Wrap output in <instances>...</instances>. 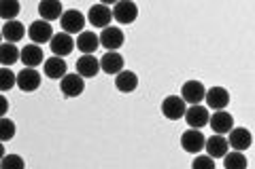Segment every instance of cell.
<instances>
[{
	"instance_id": "obj_3",
	"label": "cell",
	"mask_w": 255,
	"mask_h": 169,
	"mask_svg": "<svg viewBox=\"0 0 255 169\" xmlns=\"http://www.w3.org/2000/svg\"><path fill=\"white\" fill-rule=\"evenodd\" d=\"M60 91L64 98H79L85 91V78L79 74H64L60 78Z\"/></svg>"
},
{
	"instance_id": "obj_2",
	"label": "cell",
	"mask_w": 255,
	"mask_h": 169,
	"mask_svg": "<svg viewBox=\"0 0 255 169\" xmlns=\"http://www.w3.org/2000/svg\"><path fill=\"white\" fill-rule=\"evenodd\" d=\"M60 23H62V32H66V34H79V32H83L85 15L77 9H68L60 15Z\"/></svg>"
},
{
	"instance_id": "obj_25",
	"label": "cell",
	"mask_w": 255,
	"mask_h": 169,
	"mask_svg": "<svg viewBox=\"0 0 255 169\" xmlns=\"http://www.w3.org/2000/svg\"><path fill=\"white\" fill-rule=\"evenodd\" d=\"M19 59V51L13 43H0V63L2 66H13Z\"/></svg>"
},
{
	"instance_id": "obj_12",
	"label": "cell",
	"mask_w": 255,
	"mask_h": 169,
	"mask_svg": "<svg viewBox=\"0 0 255 169\" xmlns=\"http://www.w3.org/2000/svg\"><path fill=\"white\" fill-rule=\"evenodd\" d=\"M204 85L200 83V80H185L181 87V98L183 102H187V104H200L204 102Z\"/></svg>"
},
{
	"instance_id": "obj_32",
	"label": "cell",
	"mask_w": 255,
	"mask_h": 169,
	"mask_svg": "<svg viewBox=\"0 0 255 169\" xmlns=\"http://www.w3.org/2000/svg\"><path fill=\"white\" fill-rule=\"evenodd\" d=\"M6 112H9V100H6L4 95L0 93V116H4Z\"/></svg>"
},
{
	"instance_id": "obj_4",
	"label": "cell",
	"mask_w": 255,
	"mask_h": 169,
	"mask_svg": "<svg viewBox=\"0 0 255 169\" xmlns=\"http://www.w3.org/2000/svg\"><path fill=\"white\" fill-rule=\"evenodd\" d=\"M98 40H100V45L105 47L107 51H117V49H122L124 47L126 36L117 26H107V28H102V34L98 36Z\"/></svg>"
},
{
	"instance_id": "obj_24",
	"label": "cell",
	"mask_w": 255,
	"mask_h": 169,
	"mask_svg": "<svg viewBox=\"0 0 255 169\" xmlns=\"http://www.w3.org/2000/svg\"><path fill=\"white\" fill-rule=\"evenodd\" d=\"M75 47L81 53H94L96 49L100 47V40H98V36L94 34V32H79V38L75 40Z\"/></svg>"
},
{
	"instance_id": "obj_1",
	"label": "cell",
	"mask_w": 255,
	"mask_h": 169,
	"mask_svg": "<svg viewBox=\"0 0 255 169\" xmlns=\"http://www.w3.org/2000/svg\"><path fill=\"white\" fill-rule=\"evenodd\" d=\"M111 11H113V19H117L122 26H130L138 17V6L134 0H117Z\"/></svg>"
},
{
	"instance_id": "obj_35",
	"label": "cell",
	"mask_w": 255,
	"mask_h": 169,
	"mask_svg": "<svg viewBox=\"0 0 255 169\" xmlns=\"http://www.w3.org/2000/svg\"><path fill=\"white\" fill-rule=\"evenodd\" d=\"M0 40H2V32H0Z\"/></svg>"
},
{
	"instance_id": "obj_30",
	"label": "cell",
	"mask_w": 255,
	"mask_h": 169,
	"mask_svg": "<svg viewBox=\"0 0 255 169\" xmlns=\"http://www.w3.org/2000/svg\"><path fill=\"white\" fill-rule=\"evenodd\" d=\"M23 165H26V161H23L21 157H17V155H4L2 159H0V167H4V169H11V167L23 169Z\"/></svg>"
},
{
	"instance_id": "obj_34",
	"label": "cell",
	"mask_w": 255,
	"mask_h": 169,
	"mask_svg": "<svg viewBox=\"0 0 255 169\" xmlns=\"http://www.w3.org/2000/svg\"><path fill=\"white\" fill-rule=\"evenodd\" d=\"M100 2H102V4H115L117 0H100Z\"/></svg>"
},
{
	"instance_id": "obj_14",
	"label": "cell",
	"mask_w": 255,
	"mask_h": 169,
	"mask_svg": "<svg viewBox=\"0 0 255 169\" xmlns=\"http://www.w3.org/2000/svg\"><path fill=\"white\" fill-rule=\"evenodd\" d=\"M19 59H21V63H23L26 68H36V66H41V63L45 61V55H43L41 45H36V43L26 45V47H23V49L19 51Z\"/></svg>"
},
{
	"instance_id": "obj_27",
	"label": "cell",
	"mask_w": 255,
	"mask_h": 169,
	"mask_svg": "<svg viewBox=\"0 0 255 169\" xmlns=\"http://www.w3.org/2000/svg\"><path fill=\"white\" fill-rule=\"evenodd\" d=\"M21 6H19V0H0V17L2 19H15L19 15Z\"/></svg>"
},
{
	"instance_id": "obj_19",
	"label": "cell",
	"mask_w": 255,
	"mask_h": 169,
	"mask_svg": "<svg viewBox=\"0 0 255 169\" xmlns=\"http://www.w3.org/2000/svg\"><path fill=\"white\" fill-rule=\"evenodd\" d=\"M138 87V76L130 70H122L115 74V89L119 93H132Z\"/></svg>"
},
{
	"instance_id": "obj_21",
	"label": "cell",
	"mask_w": 255,
	"mask_h": 169,
	"mask_svg": "<svg viewBox=\"0 0 255 169\" xmlns=\"http://www.w3.org/2000/svg\"><path fill=\"white\" fill-rule=\"evenodd\" d=\"M64 13L62 9V0H41L38 2V15H41V19L45 21H55L60 19V15Z\"/></svg>"
},
{
	"instance_id": "obj_29",
	"label": "cell",
	"mask_w": 255,
	"mask_h": 169,
	"mask_svg": "<svg viewBox=\"0 0 255 169\" xmlns=\"http://www.w3.org/2000/svg\"><path fill=\"white\" fill-rule=\"evenodd\" d=\"M15 138V123L11 118L0 116V142H9Z\"/></svg>"
},
{
	"instance_id": "obj_33",
	"label": "cell",
	"mask_w": 255,
	"mask_h": 169,
	"mask_svg": "<svg viewBox=\"0 0 255 169\" xmlns=\"http://www.w3.org/2000/svg\"><path fill=\"white\" fill-rule=\"evenodd\" d=\"M4 157V142H0V159Z\"/></svg>"
},
{
	"instance_id": "obj_28",
	"label": "cell",
	"mask_w": 255,
	"mask_h": 169,
	"mask_svg": "<svg viewBox=\"0 0 255 169\" xmlns=\"http://www.w3.org/2000/svg\"><path fill=\"white\" fill-rule=\"evenodd\" d=\"M15 80H17V76H15V72L9 70V68H0V93L4 91H11L15 87Z\"/></svg>"
},
{
	"instance_id": "obj_7",
	"label": "cell",
	"mask_w": 255,
	"mask_h": 169,
	"mask_svg": "<svg viewBox=\"0 0 255 169\" xmlns=\"http://www.w3.org/2000/svg\"><path fill=\"white\" fill-rule=\"evenodd\" d=\"M28 36L32 38V43L45 45V43H49V40H51V36H53V28H51V23H49V21L36 19V21H32V23H30Z\"/></svg>"
},
{
	"instance_id": "obj_17",
	"label": "cell",
	"mask_w": 255,
	"mask_h": 169,
	"mask_svg": "<svg viewBox=\"0 0 255 169\" xmlns=\"http://www.w3.org/2000/svg\"><path fill=\"white\" fill-rule=\"evenodd\" d=\"M230 135H228V144L232 146L234 150H247L251 146V142H253V138H251V131L247 129V127H232V129L228 131Z\"/></svg>"
},
{
	"instance_id": "obj_15",
	"label": "cell",
	"mask_w": 255,
	"mask_h": 169,
	"mask_svg": "<svg viewBox=\"0 0 255 169\" xmlns=\"http://www.w3.org/2000/svg\"><path fill=\"white\" fill-rule=\"evenodd\" d=\"M204 100H206V106L209 108L223 110L230 104V91L223 89V87H211V89H206Z\"/></svg>"
},
{
	"instance_id": "obj_20",
	"label": "cell",
	"mask_w": 255,
	"mask_h": 169,
	"mask_svg": "<svg viewBox=\"0 0 255 169\" xmlns=\"http://www.w3.org/2000/svg\"><path fill=\"white\" fill-rule=\"evenodd\" d=\"M124 63H126L124 57L117 51H107L100 59V70L107 72V74H111V76H115L117 72L124 70Z\"/></svg>"
},
{
	"instance_id": "obj_5",
	"label": "cell",
	"mask_w": 255,
	"mask_h": 169,
	"mask_svg": "<svg viewBox=\"0 0 255 169\" xmlns=\"http://www.w3.org/2000/svg\"><path fill=\"white\" fill-rule=\"evenodd\" d=\"M87 21H90L94 28H107V26H111V21H113V11L109 9V4L98 2V4L90 6Z\"/></svg>"
},
{
	"instance_id": "obj_6",
	"label": "cell",
	"mask_w": 255,
	"mask_h": 169,
	"mask_svg": "<svg viewBox=\"0 0 255 169\" xmlns=\"http://www.w3.org/2000/svg\"><path fill=\"white\" fill-rule=\"evenodd\" d=\"M185 108H187V104L183 102L181 95H168V98H164V102H162V114L170 120L183 118Z\"/></svg>"
},
{
	"instance_id": "obj_16",
	"label": "cell",
	"mask_w": 255,
	"mask_h": 169,
	"mask_svg": "<svg viewBox=\"0 0 255 169\" xmlns=\"http://www.w3.org/2000/svg\"><path fill=\"white\" fill-rule=\"evenodd\" d=\"M49 43H51V53L60 55V57H66V55H70L73 49H75L73 34H66V32H62V34H53Z\"/></svg>"
},
{
	"instance_id": "obj_13",
	"label": "cell",
	"mask_w": 255,
	"mask_h": 169,
	"mask_svg": "<svg viewBox=\"0 0 255 169\" xmlns=\"http://www.w3.org/2000/svg\"><path fill=\"white\" fill-rule=\"evenodd\" d=\"M209 125H211V129L215 133H221V135H226L230 129L234 127V118L230 112H226V108L223 110H215L213 114L209 116Z\"/></svg>"
},
{
	"instance_id": "obj_26",
	"label": "cell",
	"mask_w": 255,
	"mask_h": 169,
	"mask_svg": "<svg viewBox=\"0 0 255 169\" xmlns=\"http://www.w3.org/2000/svg\"><path fill=\"white\" fill-rule=\"evenodd\" d=\"M221 159H223V167L226 169H245L247 167V157L243 155V150L226 152Z\"/></svg>"
},
{
	"instance_id": "obj_11",
	"label": "cell",
	"mask_w": 255,
	"mask_h": 169,
	"mask_svg": "<svg viewBox=\"0 0 255 169\" xmlns=\"http://www.w3.org/2000/svg\"><path fill=\"white\" fill-rule=\"evenodd\" d=\"M209 110H206L204 106H200V104H191L189 108H185V114H183V118L187 120L189 127H194V129H202L204 125H209Z\"/></svg>"
},
{
	"instance_id": "obj_8",
	"label": "cell",
	"mask_w": 255,
	"mask_h": 169,
	"mask_svg": "<svg viewBox=\"0 0 255 169\" xmlns=\"http://www.w3.org/2000/svg\"><path fill=\"white\" fill-rule=\"evenodd\" d=\"M15 85H17L23 93H32L41 87V74L36 72V68H23V70H19Z\"/></svg>"
},
{
	"instance_id": "obj_22",
	"label": "cell",
	"mask_w": 255,
	"mask_h": 169,
	"mask_svg": "<svg viewBox=\"0 0 255 169\" xmlns=\"http://www.w3.org/2000/svg\"><path fill=\"white\" fill-rule=\"evenodd\" d=\"M0 32H2V38L6 40V43L15 45V43H19V40L26 36V26H23L21 21H17V19H9Z\"/></svg>"
},
{
	"instance_id": "obj_9",
	"label": "cell",
	"mask_w": 255,
	"mask_h": 169,
	"mask_svg": "<svg viewBox=\"0 0 255 169\" xmlns=\"http://www.w3.org/2000/svg\"><path fill=\"white\" fill-rule=\"evenodd\" d=\"M181 148L185 152H191V155H198L204 148V135L200 129H194L189 127L187 131H183L181 135Z\"/></svg>"
},
{
	"instance_id": "obj_10",
	"label": "cell",
	"mask_w": 255,
	"mask_h": 169,
	"mask_svg": "<svg viewBox=\"0 0 255 169\" xmlns=\"http://www.w3.org/2000/svg\"><path fill=\"white\" fill-rule=\"evenodd\" d=\"M100 72V59L94 53H83L77 59V74L83 78H94Z\"/></svg>"
},
{
	"instance_id": "obj_31",
	"label": "cell",
	"mask_w": 255,
	"mask_h": 169,
	"mask_svg": "<svg viewBox=\"0 0 255 169\" xmlns=\"http://www.w3.org/2000/svg\"><path fill=\"white\" fill-rule=\"evenodd\" d=\"M191 165H194L196 169H213L215 167V159L209 157V155H198Z\"/></svg>"
},
{
	"instance_id": "obj_18",
	"label": "cell",
	"mask_w": 255,
	"mask_h": 169,
	"mask_svg": "<svg viewBox=\"0 0 255 169\" xmlns=\"http://www.w3.org/2000/svg\"><path fill=\"white\" fill-rule=\"evenodd\" d=\"M204 148H206V155L213 157V159H221L223 155L228 152L230 144H228V138L221 133H215L211 135L209 140H204Z\"/></svg>"
},
{
	"instance_id": "obj_23",
	"label": "cell",
	"mask_w": 255,
	"mask_h": 169,
	"mask_svg": "<svg viewBox=\"0 0 255 169\" xmlns=\"http://www.w3.org/2000/svg\"><path fill=\"white\" fill-rule=\"evenodd\" d=\"M43 63H45V68H43L45 76H49V78H53V80H55V78H62V76L68 72L66 61H64V57H60V55H51V57L45 59Z\"/></svg>"
}]
</instances>
